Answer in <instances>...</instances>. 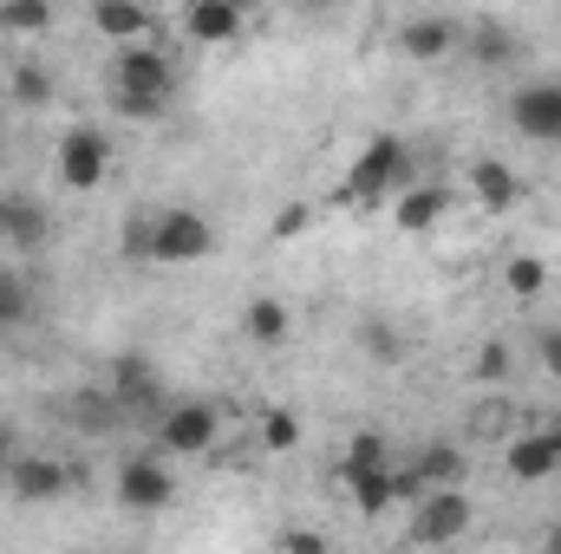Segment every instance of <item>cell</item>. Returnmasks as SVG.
I'll use <instances>...</instances> for the list:
<instances>
[{
    "label": "cell",
    "instance_id": "obj_16",
    "mask_svg": "<svg viewBox=\"0 0 561 554\" xmlns=\"http://www.w3.org/2000/svg\"><path fill=\"white\" fill-rule=\"evenodd\" d=\"M46 235H53V216L33 196H7V242L13 249H46Z\"/></svg>",
    "mask_w": 561,
    "mask_h": 554
},
{
    "label": "cell",
    "instance_id": "obj_27",
    "mask_svg": "<svg viewBox=\"0 0 561 554\" xmlns=\"http://www.w3.org/2000/svg\"><path fill=\"white\" fill-rule=\"evenodd\" d=\"M477 379H510V346H503V339L477 346Z\"/></svg>",
    "mask_w": 561,
    "mask_h": 554
},
{
    "label": "cell",
    "instance_id": "obj_1",
    "mask_svg": "<svg viewBox=\"0 0 561 554\" xmlns=\"http://www.w3.org/2000/svg\"><path fill=\"white\" fill-rule=\"evenodd\" d=\"M399 183H405V138L386 131V138H373L366 150H359V163L346 170V189H340V196L366 209V203H386Z\"/></svg>",
    "mask_w": 561,
    "mask_h": 554
},
{
    "label": "cell",
    "instance_id": "obj_11",
    "mask_svg": "<svg viewBox=\"0 0 561 554\" xmlns=\"http://www.w3.org/2000/svg\"><path fill=\"white\" fill-rule=\"evenodd\" d=\"M503 463H510V476H516V483H549V476L561 470L556 430H529V437H510Z\"/></svg>",
    "mask_w": 561,
    "mask_h": 554
},
{
    "label": "cell",
    "instance_id": "obj_22",
    "mask_svg": "<svg viewBox=\"0 0 561 554\" xmlns=\"http://www.w3.org/2000/svg\"><path fill=\"white\" fill-rule=\"evenodd\" d=\"M53 0H0V33H46Z\"/></svg>",
    "mask_w": 561,
    "mask_h": 554
},
{
    "label": "cell",
    "instance_id": "obj_33",
    "mask_svg": "<svg viewBox=\"0 0 561 554\" xmlns=\"http://www.w3.org/2000/svg\"><path fill=\"white\" fill-rule=\"evenodd\" d=\"M125 255H144V262H150V222H131V229H125Z\"/></svg>",
    "mask_w": 561,
    "mask_h": 554
},
{
    "label": "cell",
    "instance_id": "obj_14",
    "mask_svg": "<svg viewBox=\"0 0 561 554\" xmlns=\"http://www.w3.org/2000/svg\"><path fill=\"white\" fill-rule=\"evenodd\" d=\"M92 26L105 33V39H118V46H131L150 33V13H144L138 0H92Z\"/></svg>",
    "mask_w": 561,
    "mask_h": 554
},
{
    "label": "cell",
    "instance_id": "obj_5",
    "mask_svg": "<svg viewBox=\"0 0 561 554\" xmlns=\"http://www.w3.org/2000/svg\"><path fill=\"white\" fill-rule=\"evenodd\" d=\"M510 125L536 143H561V79H536V85H516L510 99Z\"/></svg>",
    "mask_w": 561,
    "mask_h": 554
},
{
    "label": "cell",
    "instance_id": "obj_25",
    "mask_svg": "<svg viewBox=\"0 0 561 554\" xmlns=\"http://www.w3.org/2000/svg\"><path fill=\"white\" fill-rule=\"evenodd\" d=\"M510 430V399H483L470 412V437H503Z\"/></svg>",
    "mask_w": 561,
    "mask_h": 554
},
{
    "label": "cell",
    "instance_id": "obj_7",
    "mask_svg": "<svg viewBox=\"0 0 561 554\" xmlns=\"http://www.w3.org/2000/svg\"><path fill=\"white\" fill-rule=\"evenodd\" d=\"M105 170H112V150H105V138L92 125H79V131L59 138V176H66V189H99Z\"/></svg>",
    "mask_w": 561,
    "mask_h": 554
},
{
    "label": "cell",
    "instance_id": "obj_18",
    "mask_svg": "<svg viewBox=\"0 0 561 554\" xmlns=\"http://www.w3.org/2000/svg\"><path fill=\"white\" fill-rule=\"evenodd\" d=\"M157 379H150V366L144 359H118V405L125 412H157Z\"/></svg>",
    "mask_w": 561,
    "mask_h": 554
},
{
    "label": "cell",
    "instance_id": "obj_36",
    "mask_svg": "<svg viewBox=\"0 0 561 554\" xmlns=\"http://www.w3.org/2000/svg\"><path fill=\"white\" fill-rule=\"evenodd\" d=\"M549 549H561V529H556V535H549Z\"/></svg>",
    "mask_w": 561,
    "mask_h": 554
},
{
    "label": "cell",
    "instance_id": "obj_10",
    "mask_svg": "<svg viewBox=\"0 0 561 554\" xmlns=\"http://www.w3.org/2000/svg\"><path fill=\"white\" fill-rule=\"evenodd\" d=\"M242 26H249V13L236 0H190V13H183V33L196 46H229V39H242Z\"/></svg>",
    "mask_w": 561,
    "mask_h": 554
},
{
    "label": "cell",
    "instance_id": "obj_8",
    "mask_svg": "<svg viewBox=\"0 0 561 554\" xmlns=\"http://www.w3.org/2000/svg\"><path fill=\"white\" fill-rule=\"evenodd\" d=\"M170 496H176V483H170V470H163L157 457H131V463H118V503H125V509L157 516Z\"/></svg>",
    "mask_w": 561,
    "mask_h": 554
},
{
    "label": "cell",
    "instance_id": "obj_30",
    "mask_svg": "<svg viewBox=\"0 0 561 554\" xmlns=\"http://www.w3.org/2000/svg\"><path fill=\"white\" fill-rule=\"evenodd\" d=\"M20 313H26V293H20V287H7V280H0V326H13V320H20Z\"/></svg>",
    "mask_w": 561,
    "mask_h": 554
},
{
    "label": "cell",
    "instance_id": "obj_6",
    "mask_svg": "<svg viewBox=\"0 0 561 554\" xmlns=\"http://www.w3.org/2000/svg\"><path fill=\"white\" fill-rule=\"evenodd\" d=\"M457 535H470V503H463V489H457V483L424 489L419 516H412V542H457Z\"/></svg>",
    "mask_w": 561,
    "mask_h": 554
},
{
    "label": "cell",
    "instance_id": "obj_34",
    "mask_svg": "<svg viewBox=\"0 0 561 554\" xmlns=\"http://www.w3.org/2000/svg\"><path fill=\"white\" fill-rule=\"evenodd\" d=\"M307 7H313V13H327V7H340V0H307Z\"/></svg>",
    "mask_w": 561,
    "mask_h": 554
},
{
    "label": "cell",
    "instance_id": "obj_15",
    "mask_svg": "<svg viewBox=\"0 0 561 554\" xmlns=\"http://www.w3.org/2000/svg\"><path fill=\"white\" fill-rule=\"evenodd\" d=\"M470 196H477L483 209H510V203L523 196V183H516V170H510V163H496V157H483V163L470 170Z\"/></svg>",
    "mask_w": 561,
    "mask_h": 554
},
{
    "label": "cell",
    "instance_id": "obj_23",
    "mask_svg": "<svg viewBox=\"0 0 561 554\" xmlns=\"http://www.w3.org/2000/svg\"><path fill=\"white\" fill-rule=\"evenodd\" d=\"M503 280H510V293H516V300H536V293L549 287V268H542L536 255H516V262L503 268Z\"/></svg>",
    "mask_w": 561,
    "mask_h": 554
},
{
    "label": "cell",
    "instance_id": "obj_4",
    "mask_svg": "<svg viewBox=\"0 0 561 554\" xmlns=\"http://www.w3.org/2000/svg\"><path fill=\"white\" fill-rule=\"evenodd\" d=\"M216 430H222L216 405L183 399V405H170V412H163V424H157V443H163V450H176V457H203V450H216Z\"/></svg>",
    "mask_w": 561,
    "mask_h": 554
},
{
    "label": "cell",
    "instance_id": "obj_35",
    "mask_svg": "<svg viewBox=\"0 0 561 554\" xmlns=\"http://www.w3.org/2000/svg\"><path fill=\"white\" fill-rule=\"evenodd\" d=\"M0 242H7V203H0Z\"/></svg>",
    "mask_w": 561,
    "mask_h": 554
},
{
    "label": "cell",
    "instance_id": "obj_20",
    "mask_svg": "<svg viewBox=\"0 0 561 554\" xmlns=\"http://www.w3.org/2000/svg\"><path fill=\"white\" fill-rule=\"evenodd\" d=\"M470 53H477L483 66H510V59H523V39H516L510 26H496V20H483V26L470 33Z\"/></svg>",
    "mask_w": 561,
    "mask_h": 554
},
{
    "label": "cell",
    "instance_id": "obj_12",
    "mask_svg": "<svg viewBox=\"0 0 561 554\" xmlns=\"http://www.w3.org/2000/svg\"><path fill=\"white\" fill-rule=\"evenodd\" d=\"M392 222H399V235H424V229H437V222H444V189H437V183L399 189V203H392Z\"/></svg>",
    "mask_w": 561,
    "mask_h": 554
},
{
    "label": "cell",
    "instance_id": "obj_31",
    "mask_svg": "<svg viewBox=\"0 0 561 554\" xmlns=\"http://www.w3.org/2000/svg\"><path fill=\"white\" fill-rule=\"evenodd\" d=\"M280 549H294V554H320L327 542H320L313 529H287V535H280Z\"/></svg>",
    "mask_w": 561,
    "mask_h": 554
},
{
    "label": "cell",
    "instance_id": "obj_13",
    "mask_svg": "<svg viewBox=\"0 0 561 554\" xmlns=\"http://www.w3.org/2000/svg\"><path fill=\"white\" fill-rule=\"evenodd\" d=\"M399 46H405L412 59H444V53L457 46V26H450L444 13H419V20L399 26Z\"/></svg>",
    "mask_w": 561,
    "mask_h": 554
},
{
    "label": "cell",
    "instance_id": "obj_2",
    "mask_svg": "<svg viewBox=\"0 0 561 554\" xmlns=\"http://www.w3.org/2000/svg\"><path fill=\"white\" fill-rule=\"evenodd\" d=\"M112 92H125V99H150V105H170V92H176V72H170V59L157 53V46H118V59H112Z\"/></svg>",
    "mask_w": 561,
    "mask_h": 554
},
{
    "label": "cell",
    "instance_id": "obj_26",
    "mask_svg": "<svg viewBox=\"0 0 561 554\" xmlns=\"http://www.w3.org/2000/svg\"><path fill=\"white\" fill-rule=\"evenodd\" d=\"M262 443H268V450H294V443H300V417L294 412H268L262 417Z\"/></svg>",
    "mask_w": 561,
    "mask_h": 554
},
{
    "label": "cell",
    "instance_id": "obj_28",
    "mask_svg": "<svg viewBox=\"0 0 561 554\" xmlns=\"http://www.w3.org/2000/svg\"><path fill=\"white\" fill-rule=\"evenodd\" d=\"M536 353H542V372L561 385V326H542V339H536Z\"/></svg>",
    "mask_w": 561,
    "mask_h": 554
},
{
    "label": "cell",
    "instance_id": "obj_3",
    "mask_svg": "<svg viewBox=\"0 0 561 554\" xmlns=\"http://www.w3.org/2000/svg\"><path fill=\"white\" fill-rule=\"evenodd\" d=\"M216 249V229L196 209H163L150 216V262H203Z\"/></svg>",
    "mask_w": 561,
    "mask_h": 554
},
{
    "label": "cell",
    "instance_id": "obj_32",
    "mask_svg": "<svg viewBox=\"0 0 561 554\" xmlns=\"http://www.w3.org/2000/svg\"><path fill=\"white\" fill-rule=\"evenodd\" d=\"M112 105L125 112V118H157L163 105H150V99H125V92H112Z\"/></svg>",
    "mask_w": 561,
    "mask_h": 554
},
{
    "label": "cell",
    "instance_id": "obj_21",
    "mask_svg": "<svg viewBox=\"0 0 561 554\" xmlns=\"http://www.w3.org/2000/svg\"><path fill=\"white\" fill-rule=\"evenodd\" d=\"M412 476H419V496H424V489H444V483H457V476H463V457H457L450 443H431Z\"/></svg>",
    "mask_w": 561,
    "mask_h": 554
},
{
    "label": "cell",
    "instance_id": "obj_17",
    "mask_svg": "<svg viewBox=\"0 0 561 554\" xmlns=\"http://www.w3.org/2000/svg\"><path fill=\"white\" fill-rule=\"evenodd\" d=\"M242 326H249V339H255V346H280V339L294 333V313L280 307L275 293H255V300H249V313H242Z\"/></svg>",
    "mask_w": 561,
    "mask_h": 554
},
{
    "label": "cell",
    "instance_id": "obj_29",
    "mask_svg": "<svg viewBox=\"0 0 561 554\" xmlns=\"http://www.w3.org/2000/svg\"><path fill=\"white\" fill-rule=\"evenodd\" d=\"M300 229H307V209L294 203V209H280V216H275V229H268V235H275V242H294Z\"/></svg>",
    "mask_w": 561,
    "mask_h": 554
},
{
    "label": "cell",
    "instance_id": "obj_9",
    "mask_svg": "<svg viewBox=\"0 0 561 554\" xmlns=\"http://www.w3.org/2000/svg\"><path fill=\"white\" fill-rule=\"evenodd\" d=\"M7 483H13L20 503H53V496L72 489V470L53 463V457H13V463H7Z\"/></svg>",
    "mask_w": 561,
    "mask_h": 554
},
{
    "label": "cell",
    "instance_id": "obj_19",
    "mask_svg": "<svg viewBox=\"0 0 561 554\" xmlns=\"http://www.w3.org/2000/svg\"><path fill=\"white\" fill-rule=\"evenodd\" d=\"M392 463V443L379 437V430H359L353 443H346V457H340V476L353 483V476H366V470H386Z\"/></svg>",
    "mask_w": 561,
    "mask_h": 554
},
{
    "label": "cell",
    "instance_id": "obj_24",
    "mask_svg": "<svg viewBox=\"0 0 561 554\" xmlns=\"http://www.w3.org/2000/svg\"><path fill=\"white\" fill-rule=\"evenodd\" d=\"M13 99H20V105H46V99H53V79H46L39 66H13Z\"/></svg>",
    "mask_w": 561,
    "mask_h": 554
},
{
    "label": "cell",
    "instance_id": "obj_37",
    "mask_svg": "<svg viewBox=\"0 0 561 554\" xmlns=\"http://www.w3.org/2000/svg\"><path fill=\"white\" fill-rule=\"evenodd\" d=\"M236 7H242V13H249V7H255V0H236Z\"/></svg>",
    "mask_w": 561,
    "mask_h": 554
},
{
    "label": "cell",
    "instance_id": "obj_38",
    "mask_svg": "<svg viewBox=\"0 0 561 554\" xmlns=\"http://www.w3.org/2000/svg\"><path fill=\"white\" fill-rule=\"evenodd\" d=\"M556 450H561V430H556Z\"/></svg>",
    "mask_w": 561,
    "mask_h": 554
}]
</instances>
